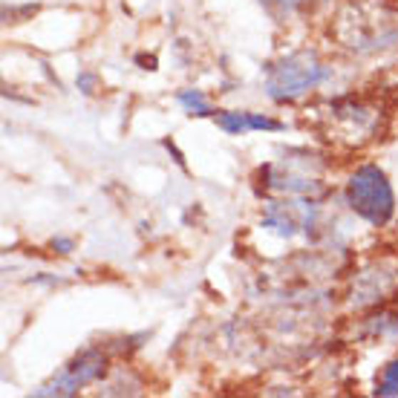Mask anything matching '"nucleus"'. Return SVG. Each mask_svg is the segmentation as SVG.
<instances>
[{
    "label": "nucleus",
    "instance_id": "5",
    "mask_svg": "<svg viewBox=\"0 0 398 398\" xmlns=\"http://www.w3.org/2000/svg\"><path fill=\"white\" fill-rule=\"evenodd\" d=\"M329 118L335 121V127L341 133L338 139H344V142L369 139V133L375 130V113L358 101H338L329 110Z\"/></svg>",
    "mask_w": 398,
    "mask_h": 398
},
{
    "label": "nucleus",
    "instance_id": "6",
    "mask_svg": "<svg viewBox=\"0 0 398 398\" xmlns=\"http://www.w3.org/2000/svg\"><path fill=\"white\" fill-rule=\"evenodd\" d=\"M217 124L225 133H231V136H243L248 130H280V124L275 118H265L257 113H220Z\"/></svg>",
    "mask_w": 398,
    "mask_h": 398
},
{
    "label": "nucleus",
    "instance_id": "3",
    "mask_svg": "<svg viewBox=\"0 0 398 398\" xmlns=\"http://www.w3.org/2000/svg\"><path fill=\"white\" fill-rule=\"evenodd\" d=\"M326 76H329V70L315 58V52H295V55L283 58L277 66H272L265 90H269V96L275 101H292V98L303 96L306 90L317 87Z\"/></svg>",
    "mask_w": 398,
    "mask_h": 398
},
{
    "label": "nucleus",
    "instance_id": "7",
    "mask_svg": "<svg viewBox=\"0 0 398 398\" xmlns=\"http://www.w3.org/2000/svg\"><path fill=\"white\" fill-rule=\"evenodd\" d=\"M378 395H398V358L389 361L378 378V387H375Z\"/></svg>",
    "mask_w": 398,
    "mask_h": 398
},
{
    "label": "nucleus",
    "instance_id": "2",
    "mask_svg": "<svg viewBox=\"0 0 398 398\" xmlns=\"http://www.w3.org/2000/svg\"><path fill=\"white\" fill-rule=\"evenodd\" d=\"M347 203L358 217H364L372 225H384L395 214L392 188H389L384 170H378L375 165H364L352 173L349 185H347Z\"/></svg>",
    "mask_w": 398,
    "mask_h": 398
},
{
    "label": "nucleus",
    "instance_id": "9",
    "mask_svg": "<svg viewBox=\"0 0 398 398\" xmlns=\"http://www.w3.org/2000/svg\"><path fill=\"white\" fill-rule=\"evenodd\" d=\"M52 245H55L61 254H70V251H73V243H70V240H55Z\"/></svg>",
    "mask_w": 398,
    "mask_h": 398
},
{
    "label": "nucleus",
    "instance_id": "1",
    "mask_svg": "<svg viewBox=\"0 0 398 398\" xmlns=\"http://www.w3.org/2000/svg\"><path fill=\"white\" fill-rule=\"evenodd\" d=\"M335 35L347 49L358 55L387 52L398 46V15L375 4H352L341 12Z\"/></svg>",
    "mask_w": 398,
    "mask_h": 398
},
{
    "label": "nucleus",
    "instance_id": "4",
    "mask_svg": "<svg viewBox=\"0 0 398 398\" xmlns=\"http://www.w3.org/2000/svg\"><path fill=\"white\" fill-rule=\"evenodd\" d=\"M104 367H107V361H104V355H101L98 349H84L58 378H52V381H49L46 387H41L35 395H38V398H46V395H73V392H78L81 387H87V384H93L96 378H101V375H104Z\"/></svg>",
    "mask_w": 398,
    "mask_h": 398
},
{
    "label": "nucleus",
    "instance_id": "8",
    "mask_svg": "<svg viewBox=\"0 0 398 398\" xmlns=\"http://www.w3.org/2000/svg\"><path fill=\"white\" fill-rule=\"evenodd\" d=\"M179 104H182V107H188V110H190V113H196V116H208V113H211V107H208L205 96L199 93V90H182V93H179Z\"/></svg>",
    "mask_w": 398,
    "mask_h": 398
},
{
    "label": "nucleus",
    "instance_id": "10",
    "mask_svg": "<svg viewBox=\"0 0 398 398\" xmlns=\"http://www.w3.org/2000/svg\"><path fill=\"white\" fill-rule=\"evenodd\" d=\"M269 4L283 6V9H292V6H297V4H300V0H269Z\"/></svg>",
    "mask_w": 398,
    "mask_h": 398
}]
</instances>
